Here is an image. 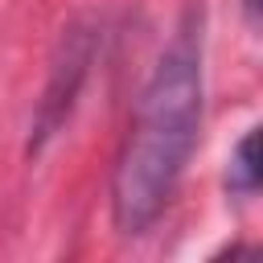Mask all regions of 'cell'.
Instances as JSON below:
<instances>
[{
	"instance_id": "obj_1",
	"label": "cell",
	"mask_w": 263,
	"mask_h": 263,
	"mask_svg": "<svg viewBox=\"0 0 263 263\" xmlns=\"http://www.w3.org/2000/svg\"><path fill=\"white\" fill-rule=\"evenodd\" d=\"M205 107L201 8H189L152 66L111 173V218L119 234H144L173 201L197 148Z\"/></svg>"
},
{
	"instance_id": "obj_2",
	"label": "cell",
	"mask_w": 263,
	"mask_h": 263,
	"mask_svg": "<svg viewBox=\"0 0 263 263\" xmlns=\"http://www.w3.org/2000/svg\"><path fill=\"white\" fill-rule=\"evenodd\" d=\"M90 53H95V33L86 25H70V33L62 37V49L49 66V82H45V95L37 103V119H33V140L29 148H41L70 115L74 107V95L86 78V66H90Z\"/></svg>"
},
{
	"instance_id": "obj_3",
	"label": "cell",
	"mask_w": 263,
	"mask_h": 263,
	"mask_svg": "<svg viewBox=\"0 0 263 263\" xmlns=\"http://www.w3.org/2000/svg\"><path fill=\"white\" fill-rule=\"evenodd\" d=\"M255 144H259V136H255V127H251V132H242V140H238V144L230 148V156H226V189H230L234 197H255V193H259Z\"/></svg>"
},
{
	"instance_id": "obj_4",
	"label": "cell",
	"mask_w": 263,
	"mask_h": 263,
	"mask_svg": "<svg viewBox=\"0 0 263 263\" xmlns=\"http://www.w3.org/2000/svg\"><path fill=\"white\" fill-rule=\"evenodd\" d=\"M242 21L251 33H259V0H242Z\"/></svg>"
}]
</instances>
